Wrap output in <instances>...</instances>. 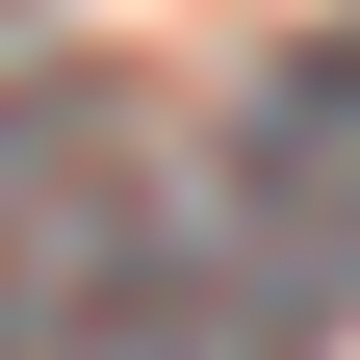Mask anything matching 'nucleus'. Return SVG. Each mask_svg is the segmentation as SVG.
<instances>
[{
    "label": "nucleus",
    "mask_w": 360,
    "mask_h": 360,
    "mask_svg": "<svg viewBox=\"0 0 360 360\" xmlns=\"http://www.w3.org/2000/svg\"><path fill=\"white\" fill-rule=\"evenodd\" d=\"M232 257L283 309H360V52H283L232 129Z\"/></svg>",
    "instance_id": "nucleus-1"
},
{
    "label": "nucleus",
    "mask_w": 360,
    "mask_h": 360,
    "mask_svg": "<svg viewBox=\"0 0 360 360\" xmlns=\"http://www.w3.org/2000/svg\"><path fill=\"white\" fill-rule=\"evenodd\" d=\"M0 360H283V283H180L155 232H103L52 283H0Z\"/></svg>",
    "instance_id": "nucleus-2"
}]
</instances>
